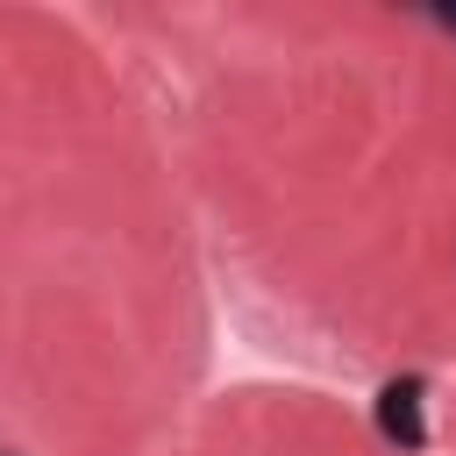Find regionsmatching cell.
Returning <instances> with one entry per match:
<instances>
[{
  "mask_svg": "<svg viewBox=\"0 0 456 456\" xmlns=\"http://www.w3.org/2000/svg\"><path fill=\"white\" fill-rule=\"evenodd\" d=\"M420 399H428V385H420V378H392V385L378 392V428H385L399 449H420V442H428Z\"/></svg>",
  "mask_w": 456,
  "mask_h": 456,
  "instance_id": "cell-1",
  "label": "cell"
}]
</instances>
